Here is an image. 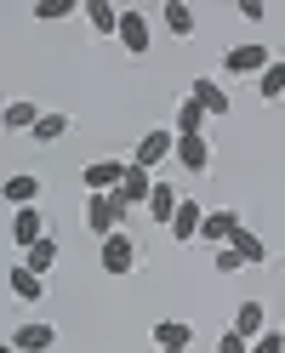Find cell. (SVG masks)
Returning a JSON list of instances; mask_svg holds the SVG:
<instances>
[{
  "instance_id": "cell-22",
  "label": "cell",
  "mask_w": 285,
  "mask_h": 353,
  "mask_svg": "<svg viewBox=\"0 0 285 353\" xmlns=\"http://www.w3.org/2000/svg\"><path fill=\"white\" fill-rule=\"evenodd\" d=\"M86 23H92V34H120V6H108V0H86Z\"/></svg>"
},
{
  "instance_id": "cell-20",
  "label": "cell",
  "mask_w": 285,
  "mask_h": 353,
  "mask_svg": "<svg viewBox=\"0 0 285 353\" xmlns=\"http://www.w3.org/2000/svg\"><path fill=\"white\" fill-rule=\"evenodd\" d=\"M57 256H63V245H57V239L46 234V239H40V245H29V251H23V268H35L40 279H46V274L57 268Z\"/></svg>"
},
{
  "instance_id": "cell-5",
  "label": "cell",
  "mask_w": 285,
  "mask_h": 353,
  "mask_svg": "<svg viewBox=\"0 0 285 353\" xmlns=\"http://www.w3.org/2000/svg\"><path fill=\"white\" fill-rule=\"evenodd\" d=\"M188 97L200 103V108H206L211 120H228V114H234V97H228V85L217 80V74H194V85H188Z\"/></svg>"
},
{
  "instance_id": "cell-8",
  "label": "cell",
  "mask_w": 285,
  "mask_h": 353,
  "mask_svg": "<svg viewBox=\"0 0 285 353\" xmlns=\"http://www.w3.org/2000/svg\"><path fill=\"white\" fill-rule=\"evenodd\" d=\"M126 165H131V160H92V165L80 171L86 194H115V188L126 183Z\"/></svg>"
},
{
  "instance_id": "cell-25",
  "label": "cell",
  "mask_w": 285,
  "mask_h": 353,
  "mask_svg": "<svg viewBox=\"0 0 285 353\" xmlns=\"http://www.w3.org/2000/svg\"><path fill=\"white\" fill-rule=\"evenodd\" d=\"M69 114H57V108H52V114H40V125H35V143H63V137H69Z\"/></svg>"
},
{
  "instance_id": "cell-2",
  "label": "cell",
  "mask_w": 285,
  "mask_h": 353,
  "mask_svg": "<svg viewBox=\"0 0 285 353\" xmlns=\"http://www.w3.org/2000/svg\"><path fill=\"white\" fill-rule=\"evenodd\" d=\"M268 63H274V52L262 46V40H239V46L223 52V74H251V80H262V74H268Z\"/></svg>"
},
{
  "instance_id": "cell-3",
  "label": "cell",
  "mask_w": 285,
  "mask_h": 353,
  "mask_svg": "<svg viewBox=\"0 0 285 353\" xmlns=\"http://www.w3.org/2000/svg\"><path fill=\"white\" fill-rule=\"evenodd\" d=\"M97 262H103V274H115V279H120V274H131V268L143 262V245H137V239H131V234L120 228V234H108V239H103Z\"/></svg>"
},
{
  "instance_id": "cell-27",
  "label": "cell",
  "mask_w": 285,
  "mask_h": 353,
  "mask_svg": "<svg viewBox=\"0 0 285 353\" xmlns=\"http://www.w3.org/2000/svg\"><path fill=\"white\" fill-rule=\"evenodd\" d=\"M75 12H86V6H75V0H35L40 23H63V17H75Z\"/></svg>"
},
{
  "instance_id": "cell-18",
  "label": "cell",
  "mask_w": 285,
  "mask_h": 353,
  "mask_svg": "<svg viewBox=\"0 0 285 353\" xmlns=\"http://www.w3.org/2000/svg\"><path fill=\"white\" fill-rule=\"evenodd\" d=\"M6 285H12V296H17V302H46V279H40L35 268H23V262L6 274Z\"/></svg>"
},
{
  "instance_id": "cell-12",
  "label": "cell",
  "mask_w": 285,
  "mask_h": 353,
  "mask_svg": "<svg viewBox=\"0 0 285 353\" xmlns=\"http://www.w3.org/2000/svg\"><path fill=\"white\" fill-rule=\"evenodd\" d=\"M171 165H183L194 176H206L211 171V143L206 137H177V154H171Z\"/></svg>"
},
{
  "instance_id": "cell-9",
  "label": "cell",
  "mask_w": 285,
  "mask_h": 353,
  "mask_svg": "<svg viewBox=\"0 0 285 353\" xmlns=\"http://www.w3.org/2000/svg\"><path fill=\"white\" fill-rule=\"evenodd\" d=\"M115 40H120L131 57H143V52H148V40H155V29H148V17H143L137 6H126V12H120V34H115Z\"/></svg>"
},
{
  "instance_id": "cell-33",
  "label": "cell",
  "mask_w": 285,
  "mask_h": 353,
  "mask_svg": "<svg viewBox=\"0 0 285 353\" xmlns=\"http://www.w3.org/2000/svg\"><path fill=\"white\" fill-rule=\"evenodd\" d=\"M160 353H183V347H160Z\"/></svg>"
},
{
  "instance_id": "cell-32",
  "label": "cell",
  "mask_w": 285,
  "mask_h": 353,
  "mask_svg": "<svg viewBox=\"0 0 285 353\" xmlns=\"http://www.w3.org/2000/svg\"><path fill=\"white\" fill-rule=\"evenodd\" d=\"M0 353H17V347H12V342H0Z\"/></svg>"
},
{
  "instance_id": "cell-4",
  "label": "cell",
  "mask_w": 285,
  "mask_h": 353,
  "mask_svg": "<svg viewBox=\"0 0 285 353\" xmlns=\"http://www.w3.org/2000/svg\"><path fill=\"white\" fill-rule=\"evenodd\" d=\"M0 200H6L12 211H29L46 200V183H40L35 171H12V176H0Z\"/></svg>"
},
{
  "instance_id": "cell-13",
  "label": "cell",
  "mask_w": 285,
  "mask_h": 353,
  "mask_svg": "<svg viewBox=\"0 0 285 353\" xmlns=\"http://www.w3.org/2000/svg\"><path fill=\"white\" fill-rule=\"evenodd\" d=\"M115 194L126 200V211H137V205H148V194H155V171H143V165H126V183H120Z\"/></svg>"
},
{
  "instance_id": "cell-26",
  "label": "cell",
  "mask_w": 285,
  "mask_h": 353,
  "mask_svg": "<svg viewBox=\"0 0 285 353\" xmlns=\"http://www.w3.org/2000/svg\"><path fill=\"white\" fill-rule=\"evenodd\" d=\"M257 97H262V103H279V97H285V63H279V57L268 63V74L257 80Z\"/></svg>"
},
{
  "instance_id": "cell-16",
  "label": "cell",
  "mask_w": 285,
  "mask_h": 353,
  "mask_svg": "<svg viewBox=\"0 0 285 353\" xmlns=\"http://www.w3.org/2000/svg\"><path fill=\"white\" fill-rule=\"evenodd\" d=\"M239 228H246V223H239V211H206V228H200V239L223 251V245H228V239H234Z\"/></svg>"
},
{
  "instance_id": "cell-28",
  "label": "cell",
  "mask_w": 285,
  "mask_h": 353,
  "mask_svg": "<svg viewBox=\"0 0 285 353\" xmlns=\"http://www.w3.org/2000/svg\"><path fill=\"white\" fill-rule=\"evenodd\" d=\"M251 353H285V330H274V325H268V330H262V336L251 342Z\"/></svg>"
},
{
  "instance_id": "cell-24",
  "label": "cell",
  "mask_w": 285,
  "mask_h": 353,
  "mask_svg": "<svg viewBox=\"0 0 285 353\" xmlns=\"http://www.w3.org/2000/svg\"><path fill=\"white\" fill-rule=\"evenodd\" d=\"M160 17H166V29L177 34V40L194 34V6H183V0H166V12H160Z\"/></svg>"
},
{
  "instance_id": "cell-10",
  "label": "cell",
  "mask_w": 285,
  "mask_h": 353,
  "mask_svg": "<svg viewBox=\"0 0 285 353\" xmlns=\"http://www.w3.org/2000/svg\"><path fill=\"white\" fill-rule=\"evenodd\" d=\"M40 239H46V211H40V205L12 211V245H17V251H29V245H40Z\"/></svg>"
},
{
  "instance_id": "cell-17",
  "label": "cell",
  "mask_w": 285,
  "mask_h": 353,
  "mask_svg": "<svg viewBox=\"0 0 285 353\" xmlns=\"http://www.w3.org/2000/svg\"><path fill=\"white\" fill-rule=\"evenodd\" d=\"M228 330H239L246 342H257L262 330H268V307H262L257 296H251V302H239V307H234V325H228Z\"/></svg>"
},
{
  "instance_id": "cell-15",
  "label": "cell",
  "mask_w": 285,
  "mask_h": 353,
  "mask_svg": "<svg viewBox=\"0 0 285 353\" xmlns=\"http://www.w3.org/2000/svg\"><path fill=\"white\" fill-rule=\"evenodd\" d=\"M200 228H206V205H200V200H183L177 216H171V239L188 245V239H200Z\"/></svg>"
},
{
  "instance_id": "cell-1",
  "label": "cell",
  "mask_w": 285,
  "mask_h": 353,
  "mask_svg": "<svg viewBox=\"0 0 285 353\" xmlns=\"http://www.w3.org/2000/svg\"><path fill=\"white\" fill-rule=\"evenodd\" d=\"M120 228H126V200H120V194H86V234L108 239Z\"/></svg>"
},
{
  "instance_id": "cell-7",
  "label": "cell",
  "mask_w": 285,
  "mask_h": 353,
  "mask_svg": "<svg viewBox=\"0 0 285 353\" xmlns=\"http://www.w3.org/2000/svg\"><path fill=\"white\" fill-rule=\"evenodd\" d=\"M12 347L17 353H52L57 347V325L52 319H23V325L12 330Z\"/></svg>"
},
{
  "instance_id": "cell-11",
  "label": "cell",
  "mask_w": 285,
  "mask_h": 353,
  "mask_svg": "<svg viewBox=\"0 0 285 353\" xmlns=\"http://www.w3.org/2000/svg\"><path fill=\"white\" fill-rule=\"evenodd\" d=\"M40 114H46V108H35L29 97H17V103H6V108H0V131H17V137H35Z\"/></svg>"
},
{
  "instance_id": "cell-21",
  "label": "cell",
  "mask_w": 285,
  "mask_h": 353,
  "mask_svg": "<svg viewBox=\"0 0 285 353\" xmlns=\"http://www.w3.org/2000/svg\"><path fill=\"white\" fill-rule=\"evenodd\" d=\"M188 342H194V325L188 319H160L155 325V347H183L188 353Z\"/></svg>"
},
{
  "instance_id": "cell-29",
  "label": "cell",
  "mask_w": 285,
  "mask_h": 353,
  "mask_svg": "<svg viewBox=\"0 0 285 353\" xmlns=\"http://www.w3.org/2000/svg\"><path fill=\"white\" fill-rule=\"evenodd\" d=\"M211 262H217V274H239V268H246V262H239V251H234V245H223V251H217Z\"/></svg>"
},
{
  "instance_id": "cell-19",
  "label": "cell",
  "mask_w": 285,
  "mask_h": 353,
  "mask_svg": "<svg viewBox=\"0 0 285 353\" xmlns=\"http://www.w3.org/2000/svg\"><path fill=\"white\" fill-rule=\"evenodd\" d=\"M206 120H211L206 108L194 103V97H183V103H177V120H171V131H177V137H206Z\"/></svg>"
},
{
  "instance_id": "cell-14",
  "label": "cell",
  "mask_w": 285,
  "mask_h": 353,
  "mask_svg": "<svg viewBox=\"0 0 285 353\" xmlns=\"http://www.w3.org/2000/svg\"><path fill=\"white\" fill-rule=\"evenodd\" d=\"M177 205H183V194H177V188H171V183H166V176H155V194H148V205H143V211H148V216H155V223H160V228H171V216H177Z\"/></svg>"
},
{
  "instance_id": "cell-31",
  "label": "cell",
  "mask_w": 285,
  "mask_h": 353,
  "mask_svg": "<svg viewBox=\"0 0 285 353\" xmlns=\"http://www.w3.org/2000/svg\"><path fill=\"white\" fill-rule=\"evenodd\" d=\"M239 17H246V23H262V17H268V6H262V0H239Z\"/></svg>"
},
{
  "instance_id": "cell-6",
  "label": "cell",
  "mask_w": 285,
  "mask_h": 353,
  "mask_svg": "<svg viewBox=\"0 0 285 353\" xmlns=\"http://www.w3.org/2000/svg\"><path fill=\"white\" fill-rule=\"evenodd\" d=\"M171 154H177V131H143L137 137V154H131V165H143V171H155V165H166Z\"/></svg>"
},
{
  "instance_id": "cell-30",
  "label": "cell",
  "mask_w": 285,
  "mask_h": 353,
  "mask_svg": "<svg viewBox=\"0 0 285 353\" xmlns=\"http://www.w3.org/2000/svg\"><path fill=\"white\" fill-rule=\"evenodd\" d=\"M217 353H251V342L239 336V330H223V336H217Z\"/></svg>"
},
{
  "instance_id": "cell-23",
  "label": "cell",
  "mask_w": 285,
  "mask_h": 353,
  "mask_svg": "<svg viewBox=\"0 0 285 353\" xmlns=\"http://www.w3.org/2000/svg\"><path fill=\"white\" fill-rule=\"evenodd\" d=\"M228 245L239 251V262H246V268H257V262H268V245H262V239H257L251 228H239V234L228 239Z\"/></svg>"
}]
</instances>
